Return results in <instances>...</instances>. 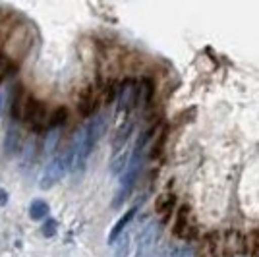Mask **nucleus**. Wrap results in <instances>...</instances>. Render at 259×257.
I'll return each instance as SVG.
<instances>
[{"label":"nucleus","instance_id":"18","mask_svg":"<svg viewBox=\"0 0 259 257\" xmlns=\"http://www.w3.org/2000/svg\"><path fill=\"white\" fill-rule=\"evenodd\" d=\"M56 230H58V223L53 221V219H47L43 228H41V232H43L45 238H53V236L56 234Z\"/></svg>","mask_w":259,"mask_h":257},{"label":"nucleus","instance_id":"11","mask_svg":"<svg viewBox=\"0 0 259 257\" xmlns=\"http://www.w3.org/2000/svg\"><path fill=\"white\" fill-rule=\"evenodd\" d=\"M130 149H120L116 153H112L110 157V162H108V168H110V174L118 176L122 172L126 170V166L130 164Z\"/></svg>","mask_w":259,"mask_h":257},{"label":"nucleus","instance_id":"17","mask_svg":"<svg viewBox=\"0 0 259 257\" xmlns=\"http://www.w3.org/2000/svg\"><path fill=\"white\" fill-rule=\"evenodd\" d=\"M118 91H120V87L114 83V81H110L107 87H105V103H112L114 99H118Z\"/></svg>","mask_w":259,"mask_h":257},{"label":"nucleus","instance_id":"21","mask_svg":"<svg viewBox=\"0 0 259 257\" xmlns=\"http://www.w3.org/2000/svg\"><path fill=\"white\" fill-rule=\"evenodd\" d=\"M8 203V193L4 190H0V205H6Z\"/></svg>","mask_w":259,"mask_h":257},{"label":"nucleus","instance_id":"22","mask_svg":"<svg viewBox=\"0 0 259 257\" xmlns=\"http://www.w3.org/2000/svg\"><path fill=\"white\" fill-rule=\"evenodd\" d=\"M180 257H194V251H192L190 247H186V249H182V253H180Z\"/></svg>","mask_w":259,"mask_h":257},{"label":"nucleus","instance_id":"1","mask_svg":"<svg viewBox=\"0 0 259 257\" xmlns=\"http://www.w3.org/2000/svg\"><path fill=\"white\" fill-rule=\"evenodd\" d=\"M107 132V116H95L89 120L83 128L74 136V140L70 143L72 149V172L77 174L85 168V162L91 155V151L95 149L97 141L105 136Z\"/></svg>","mask_w":259,"mask_h":257},{"label":"nucleus","instance_id":"20","mask_svg":"<svg viewBox=\"0 0 259 257\" xmlns=\"http://www.w3.org/2000/svg\"><path fill=\"white\" fill-rule=\"evenodd\" d=\"M180 253H182L180 249H176V247H168L161 257H180Z\"/></svg>","mask_w":259,"mask_h":257},{"label":"nucleus","instance_id":"15","mask_svg":"<svg viewBox=\"0 0 259 257\" xmlns=\"http://www.w3.org/2000/svg\"><path fill=\"white\" fill-rule=\"evenodd\" d=\"M128 255H130V234L124 232L114 242V257H128Z\"/></svg>","mask_w":259,"mask_h":257},{"label":"nucleus","instance_id":"10","mask_svg":"<svg viewBox=\"0 0 259 257\" xmlns=\"http://www.w3.org/2000/svg\"><path fill=\"white\" fill-rule=\"evenodd\" d=\"M136 213H138V207H132L128 213H124L122 217L118 219V223L112 226V230H110V234H108V244H114L116 240H118L120 236L124 234V230H126V226L132 223V219L136 217Z\"/></svg>","mask_w":259,"mask_h":257},{"label":"nucleus","instance_id":"3","mask_svg":"<svg viewBox=\"0 0 259 257\" xmlns=\"http://www.w3.org/2000/svg\"><path fill=\"white\" fill-rule=\"evenodd\" d=\"M161 238V225L159 223H149L141 228L138 234V246H136V257H153L155 247Z\"/></svg>","mask_w":259,"mask_h":257},{"label":"nucleus","instance_id":"23","mask_svg":"<svg viewBox=\"0 0 259 257\" xmlns=\"http://www.w3.org/2000/svg\"><path fill=\"white\" fill-rule=\"evenodd\" d=\"M2 103H4V101H2V95H0V110H2Z\"/></svg>","mask_w":259,"mask_h":257},{"label":"nucleus","instance_id":"9","mask_svg":"<svg viewBox=\"0 0 259 257\" xmlns=\"http://www.w3.org/2000/svg\"><path fill=\"white\" fill-rule=\"evenodd\" d=\"M192 226H190V207L184 205L182 209L178 211L176 217V225H174V236L178 238H192Z\"/></svg>","mask_w":259,"mask_h":257},{"label":"nucleus","instance_id":"7","mask_svg":"<svg viewBox=\"0 0 259 257\" xmlns=\"http://www.w3.org/2000/svg\"><path fill=\"white\" fill-rule=\"evenodd\" d=\"M29 93H25V89L22 85L14 87L12 91V101H10V114L14 120H22L23 118V110H25V105L29 101Z\"/></svg>","mask_w":259,"mask_h":257},{"label":"nucleus","instance_id":"13","mask_svg":"<svg viewBox=\"0 0 259 257\" xmlns=\"http://www.w3.org/2000/svg\"><path fill=\"white\" fill-rule=\"evenodd\" d=\"M174 201H176V197H174L172 193H161L157 197V201H155V211L162 215V219H166L170 215V211L174 209Z\"/></svg>","mask_w":259,"mask_h":257},{"label":"nucleus","instance_id":"2","mask_svg":"<svg viewBox=\"0 0 259 257\" xmlns=\"http://www.w3.org/2000/svg\"><path fill=\"white\" fill-rule=\"evenodd\" d=\"M72 168V149L66 147L64 151L56 153L53 159L49 161V164L45 166L43 174H41V180H39V186L43 190H51L53 186L60 182L66 176V172Z\"/></svg>","mask_w":259,"mask_h":257},{"label":"nucleus","instance_id":"6","mask_svg":"<svg viewBox=\"0 0 259 257\" xmlns=\"http://www.w3.org/2000/svg\"><path fill=\"white\" fill-rule=\"evenodd\" d=\"M22 149H23L22 132H20V128L16 124H12L10 128H8V132H6V136H4V153L8 157H14V155H18Z\"/></svg>","mask_w":259,"mask_h":257},{"label":"nucleus","instance_id":"14","mask_svg":"<svg viewBox=\"0 0 259 257\" xmlns=\"http://www.w3.org/2000/svg\"><path fill=\"white\" fill-rule=\"evenodd\" d=\"M49 213H51V207L43 199H35L29 205V217H31L33 221H43V219L49 217Z\"/></svg>","mask_w":259,"mask_h":257},{"label":"nucleus","instance_id":"8","mask_svg":"<svg viewBox=\"0 0 259 257\" xmlns=\"http://www.w3.org/2000/svg\"><path fill=\"white\" fill-rule=\"evenodd\" d=\"M132 132H134V120L128 118V120H124L118 128H116V132H114V138H112V149H114V153L120 149H124V145H126V141L130 140Z\"/></svg>","mask_w":259,"mask_h":257},{"label":"nucleus","instance_id":"4","mask_svg":"<svg viewBox=\"0 0 259 257\" xmlns=\"http://www.w3.org/2000/svg\"><path fill=\"white\" fill-rule=\"evenodd\" d=\"M138 99H140V87H138V83H136L134 79L122 81L120 91H118V108L120 110H122V112L132 110V108L136 107Z\"/></svg>","mask_w":259,"mask_h":257},{"label":"nucleus","instance_id":"12","mask_svg":"<svg viewBox=\"0 0 259 257\" xmlns=\"http://www.w3.org/2000/svg\"><path fill=\"white\" fill-rule=\"evenodd\" d=\"M68 118H70V112H68V108L66 107H56L49 114V130L51 132H56V130H60L62 126H64L66 122H68Z\"/></svg>","mask_w":259,"mask_h":257},{"label":"nucleus","instance_id":"19","mask_svg":"<svg viewBox=\"0 0 259 257\" xmlns=\"http://www.w3.org/2000/svg\"><path fill=\"white\" fill-rule=\"evenodd\" d=\"M56 141H58V130H56V132H53V134L49 136V141H47V151H49V153H51V151H54Z\"/></svg>","mask_w":259,"mask_h":257},{"label":"nucleus","instance_id":"5","mask_svg":"<svg viewBox=\"0 0 259 257\" xmlns=\"http://www.w3.org/2000/svg\"><path fill=\"white\" fill-rule=\"evenodd\" d=\"M99 97H101V93H97V89L93 85L85 87V89L81 91L79 101H77V108H79V114H81V116H91V114L97 110Z\"/></svg>","mask_w":259,"mask_h":257},{"label":"nucleus","instance_id":"16","mask_svg":"<svg viewBox=\"0 0 259 257\" xmlns=\"http://www.w3.org/2000/svg\"><path fill=\"white\" fill-rule=\"evenodd\" d=\"M140 97H143V103H145V105H149V101H151V97H153V83H151V79H143V83H141V89H140Z\"/></svg>","mask_w":259,"mask_h":257}]
</instances>
